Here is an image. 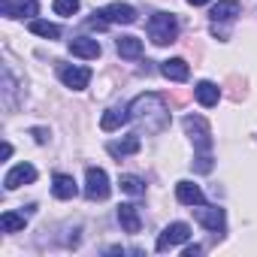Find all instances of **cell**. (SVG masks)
I'll use <instances>...</instances> for the list:
<instances>
[{"mask_svg": "<svg viewBox=\"0 0 257 257\" xmlns=\"http://www.w3.org/2000/svg\"><path fill=\"white\" fill-rule=\"evenodd\" d=\"M0 10L7 19H31L37 16V0H4Z\"/></svg>", "mask_w": 257, "mask_h": 257, "instance_id": "obj_13", "label": "cell"}, {"mask_svg": "<svg viewBox=\"0 0 257 257\" xmlns=\"http://www.w3.org/2000/svg\"><path fill=\"white\" fill-rule=\"evenodd\" d=\"M131 121H137L140 127H146V134H161L164 127L170 124V112L164 106V100L158 94H140L131 106Z\"/></svg>", "mask_w": 257, "mask_h": 257, "instance_id": "obj_1", "label": "cell"}, {"mask_svg": "<svg viewBox=\"0 0 257 257\" xmlns=\"http://www.w3.org/2000/svg\"><path fill=\"white\" fill-rule=\"evenodd\" d=\"M161 73H164V79H170V82H188L191 67H188L182 58H170V61L161 64Z\"/></svg>", "mask_w": 257, "mask_h": 257, "instance_id": "obj_18", "label": "cell"}, {"mask_svg": "<svg viewBox=\"0 0 257 257\" xmlns=\"http://www.w3.org/2000/svg\"><path fill=\"white\" fill-rule=\"evenodd\" d=\"M194 97H197V103L200 106H218V100H221V88L215 85V82H209V79H203V82H197V88H194Z\"/></svg>", "mask_w": 257, "mask_h": 257, "instance_id": "obj_17", "label": "cell"}, {"mask_svg": "<svg viewBox=\"0 0 257 257\" xmlns=\"http://www.w3.org/2000/svg\"><path fill=\"white\" fill-rule=\"evenodd\" d=\"M100 16L109 22V25H134L137 22V10L131 4H109L100 10Z\"/></svg>", "mask_w": 257, "mask_h": 257, "instance_id": "obj_8", "label": "cell"}, {"mask_svg": "<svg viewBox=\"0 0 257 257\" xmlns=\"http://www.w3.org/2000/svg\"><path fill=\"white\" fill-rule=\"evenodd\" d=\"M52 194H55L58 200H73V197L79 194V185H76L73 176H67V173H55V179H52Z\"/></svg>", "mask_w": 257, "mask_h": 257, "instance_id": "obj_15", "label": "cell"}, {"mask_svg": "<svg viewBox=\"0 0 257 257\" xmlns=\"http://www.w3.org/2000/svg\"><path fill=\"white\" fill-rule=\"evenodd\" d=\"M188 239H191V227H188L185 221H173V224H167V227L161 230L155 248H158V251H170V248H176V245H182V242H188Z\"/></svg>", "mask_w": 257, "mask_h": 257, "instance_id": "obj_4", "label": "cell"}, {"mask_svg": "<svg viewBox=\"0 0 257 257\" xmlns=\"http://www.w3.org/2000/svg\"><path fill=\"white\" fill-rule=\"evenodd\" d=\"M191 7H206V4H212V0H188Z\"/></svg>", "mask_w": 257, "mask_h": 257, "instance_id": "obj_28", "label": "cell"}, {"mask_svg": "<svg viewBox=\"0 0 257 257\" xmlns=\"http://www.w3.org/2000/svg\"><path fill=\"white\" fill-rule=\"evenodd\" d=\"M118 224H121V230H124V233L137 236V233H140V227H143L140 209H137L134 203H121V206H118Z\"/></svg>", "mask_w": 257, "mask_h": 257, "instance_id": "obj_10", "label": "cell"}, {"mask_svg": "<svg viewBox=\"0 0 257 257\" xmlns=\"http://www.w3.org/2000/svg\"><path fill=\"white\" fill-rule=\"evenodd\" d=\"M182 127H185V134L191 137V143L200 152H209L212 149V131H209V124H206L203 115H185L182 118Z\"/></svg>", "mask_w": 257, "mask_h": 257, "instance_id": "obj_3", "label": "cell"}, {"mask_svg": "<svg viewBox=\"0 0 257 257\" xmlns=\"http://www.w3.org/2000/svg\"><path fill=\"white\" fill-rule=\"evenodd\" d=\"M197 254H203L200 245H188V248H185V257H197Z\"/></svg>", "mask_w": 257, "mask_h": 257, "instance_id": "obj_27", "label": "cell"}, {"mask_svg": "<svg viewBox=\"0 0 257 257\" xmlns=\"http://www.w3.org/2000/svg\"><path fill=\"white\" fill-rule=\"evenodd\" d=\"M194 170H197V173H212V155H209V152H200V155L194 158Z\"/></svg>", "mask_w": 257, "mask_h": 257, "instance_id": "obj_25", "label": "cell"}, {"mask_svg": "<svg viewBox=\"0 0 257 257\" xmlns=\"http://www.w3.org/2000/svg\"><path fill=\"white\" fill-rule=\"evenodd\" d=\"M31 34H37V37H43V40H58V37H61V28L52 25V22L34 19V22H31Z\"/></svg>", "mask_w": 257, "mask_h": 257, "instance_id": "obj_23", "label": "cell"}, {"mask_svg": "<svg viewBox=\"0 0 257 257\" xmlns=\"http://www.w3.org/2000/svg\"><path fill=\"white\" fill-rule=\"evenodd\" d=\"M176 37H179V19L173 13H155L149 19V40L155 46L176 43Z\"/></svg>", "mask_w": 257, "mask_h": 257, "instance_id": "obj_2", "label": "cell"}, {"mask_svg": "<svg viewBox=\"0 0 257 257\" xmlns=\"http://www.w3.org/2000/svg\"><path fill=\"white\" fill-rule=\"evenodd\" d=\"M194 218H197L206 230H212V233H221V230H224V209H218V206L200 203V206H194Z\"/></svg>", "mask_w": 257, "mask_h": 257, "instance_id": "obj_7", "label": "cell"}, {"mask_svg": "<svg viewBox=\"0 0 257 257\" xmlns=\"http://www.w3.org/2000/svg\"><path fill=\"white\" fill-rule=\"evenodd\" d=\"M115 52L121 55V58H127V61H137L140 55H143V40L140 37H118L115 40Z\"/></svg>", "mask_w": 257, "mask_h": 257, "instance_id": "obj_19", "label": "cell"}, {"mask_svg": "<svg viewBox=\"0 0 257 257\" xmlns=\"http://www.w3.org/2000/svg\"><path fill=\"white\" fill-rule=\"evenodd\" d=\"M31 182H37V170H34L31 164H16V167L4 176V188H7V191H16V188L31 185Z\"/></svg>", "mask_w": 257, "mask_h": 257, "instance_id": "obj_9", "label": "cell"}, {"mask_svg": "<svg viewBox=\"0 0 257 257\" xmlns=\"http://www.w3.org/2000/svg\"><path fill=\"white\" fill-rule=\"evenodd\" d=\"M118 188H121L124 194H131V197H143V194H146V182H143L140 176H131V173H124V176L118 179Z\"/></svg>", "mask_w": 257, "mask_h": 257, "instance_id": "obj_21", "label": "cell"}, {"mask_svg": "<svg viewBox=\"0 0 257 257\" xmlns=\"http://www.w3.org/2000/svg\"><path fill=\"white\" fill-rule=\"evenodd\" d=\"M109 191H112L109 176L100 167H88V173H85V197L88 200H106Z\"/></svg>", "mask_w": 257, "mask_h": 257, "instance_id": "obj_5", "label": "cell"}, {"mask_svg": "<svg viewBox=\"0 0 257 257\" xmlns=\"http://www.w3.org/2000/svg\"><path fill=\"white\" fill-rule=\"evenodd\" d=\"M76 13H79V0H55V16L70 19V16H76Z\"/></svg>", "mask_w": 257, "mask_h": 257, "instance_id": "obj_24", "label": "cell"}, {"mask_svg": "<svg viewBox=\"0 0 257 257\" xmlns=\"http://www.w3.org/2000/svg\"><path fill=\"white\" fill-rule=\"evenodd\" d=\"M58 79H61L67 88L82 91V88H88V82H91V70H88V67H76V64H61V67H58Z\"/></svg>", "mask_w": 257, "mask_h": 257, "instance_id": "obj_6", "label": "cell"}, {"mask_svg": "<svg viewBox=\"0 0 257 257\" xmlns=\"http://www.w3.org/2000/svg\"><path fill=\"white\" fill-rule=\"evenodd\" d=\"M70 52L82 61H97L100 58V43L94 37H76V40H70Z\"/></svg>", "mask_w": 257, "mask_h": 257, "instance_id": "obj_12", "label": "cell"}, {"mask_svg": "<svg viewBox=\"0 0 257 257\" xmlns=\"http://www.w3.org/2000/svg\"><path fill=\"white\" fill-rule=\"evenodd\" d=\"M106 152L112 155V158H127V155H137L140 152V137L137 134H131V137H124V140H118V143H109L106 146Z\"/></svg>", "mask_w": 257, "mask_h": 257, "instance_id": "obj_20", "label": "cell"}, {"mask_svg": "<svg viewBox=\"0 0 257 257\" xmlns=\"http://www.w3.org/2000/svg\"><path fill=\"white\" fill-rule=\"evenodd\" d=\"M176 200H179L182 206H200V203H206V194H203V188H200V185H194V182L182 179V182L176 185Z\"/></svg>", "mask_w": 257, "mask_h": 257, "instance_id": "obj_11", "label": "cell"}, {"mask_svg": "<svg viewBox=\"0 0 257 257\" xmlns=\"http://www.w3.org/2000/svg\"><path fill=\"white\" fill-rule=\"evenodd\" d=\"M31 134L37 137V143H46V140H49V134L43 131V127H34V131H31Z\"/></svg>", "mask_w": 257, "mask_h": 257, "instance_id": "obj_26", "label": "cell"}, {"mask_svg": "<svg viewBox=\"0 0 257 257\" xmlns=\"http://www.w3.org/2000/svg\"><path fill=\"white\" fill-rule=\"evenodd\" d=\"M212 22H233L236 16H242V4H239V0H218V4L212 7Z\"/></svg>", "mask_w": 257, "mask_h": 257, "instance_id": "obj_16", "label": "cell"}, {"mask_svg": "<svg viewBox=\"0 0 257 257\" xmlns=\"http://www.w3.org/2000/svg\"><path fill=\"white\" fill-rule=\"evenodd\" d=\"M25 227H28V218L19 215V212H4V215H0V230H4V233H19Z\"/></svg>", "mask_w": 257, "mask_h": 257, "instance_id": "obj_22", "label": "cell"}, {"mask_svg": "<svg viewBox=\"0 0 257 257\" xmlns=\"http://www.w3.org/2000/svg\"><path fill=\"white\" fill-rule=\"evenodd\" d=\"M131 121V109L127 106H112V109H106L103 112V118H100V127L106 134H112V131H118L121 124H127Z\"/></svg>", "mask_w": 257, "mask_h": 257, "instance_id": "obj_14", "label": "cell"}]
</instances>
